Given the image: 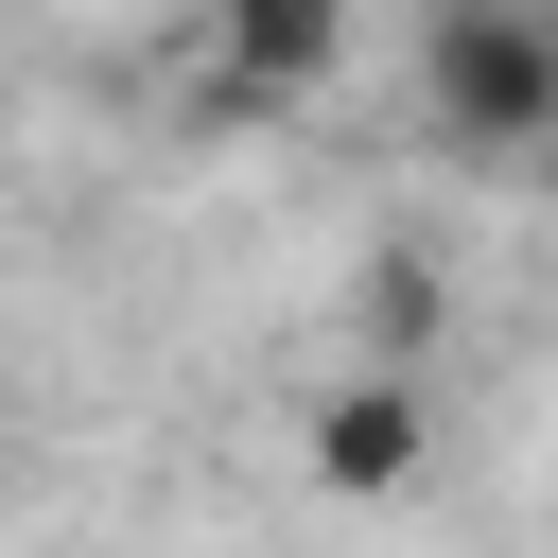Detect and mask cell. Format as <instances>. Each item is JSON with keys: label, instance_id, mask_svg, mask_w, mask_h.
Masks as SVG:
<instances>
[{"label": "cell", "instance_id": "obj_1", "mask_svg": "<svg viewBox=\"0 0 558 558\" xmlns=\"http://www.w3.org/2000/svg\"><path fill=\"white\" fill-rule=\"evenodd\" d=\"M418 122L453 157H558V0H436L418 17Z\"/></svg>", "mask_w": 558, "mask_h": 558}, {"label": "cell", "instance_id": "obj_2", "mask_svg": "<svg viewBox=\"0 0 558 558\" xmlns=\"http://www.w3.org/2000/svg\"><path fill=\"white\" fill-rule=\"evenodd\" d=\"M296 471H314L331 506H418V488H436V366H349V384H314Z\"/></svg>", "mask_w": 558, "mask_h": 558}, {"label": "cell", "instance_id": "obj_3", "mask_svg": "<svg viewBox=\"0 0 558 558\" xmlns=\"http://www.w3.org/2000/svg\"><path fill=\"white\" fill-rule=\"evenodd\" d=\"M209 70H227V105H314L349 70V0H227L209 17Z\"/></svg>", "mask_w": 558, "mask_h": 558}, {"label": "cell", "instance_id": "obj_4", "mask_svg": "<svg viewBox=\"0 0 558 558\" xmlns=\"http://www.w3.org/2000/svg\"><path fill=\"white\" fill-rule=\"evenodd\" d=\"M349 314H366V366H436V331H453V279H436L418 244H384Z\"/></svg>", "mask_w": 558, "mask_h": 558}, {"label": "cell", "instance_id": "obj_5", "mask_svg": "<svg viewBox=\"0 0 558 558\" xmlns=\"http://www.w3.org/2000/svg\"><path fill=\"white\" fill-rule=\"evenodd\" d=\"M192 17H227V0H192Z\"/></svg>", "mask_w": 558, "mask_h": 558}, {"label": "cell", "instance_id": "obj_6", "mask_svg": "<svg viewBox=\"0 0 558 558\" xmlns=\"http://www.w3.org/2000/svg\"><path fill=\"white\" fill-rule=\"evenodd\" d=\"M541 174H558V157H541Z\"/></svg>", "mask_w": 558, "mask_h": 558}]
</instances>
